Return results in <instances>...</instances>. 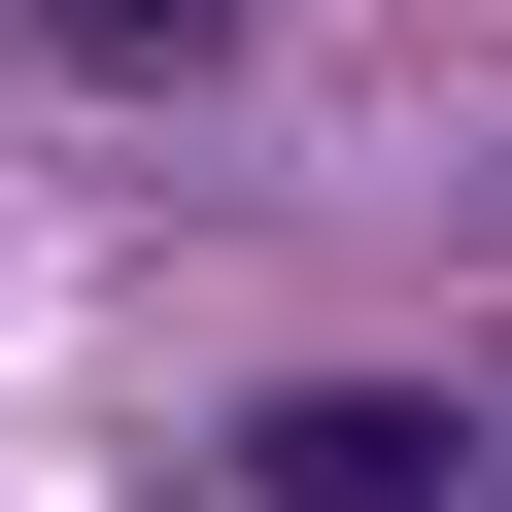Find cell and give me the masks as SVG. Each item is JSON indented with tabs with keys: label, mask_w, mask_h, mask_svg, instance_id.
I'll use <instances>...</instances> for the list:
<instances>
[{
	"label": "cell",
	"mask_w": 512,
	"mask_h": 512,
	"mask_svg": "<svg viewBox=\"0 0 512 512\" xmlns=\"http://www.w3.org/2000/svg\"><path fill=\"white\" fill-rule=\"evenodd\" d=\"M239 478H274V512H444V410H410V376H342V410H274Z\"/></svg>",
	"instance_id": "1"
},
{
	"label": "cell",
	"mask_w": 512,
	"mask_h": 512,
	"mask_svg": "<svg viewBox=\"0 0 512 512\" xmlns=\"http://www.w3.org/2000/svg\"><path fill=\"white\" fill-rule=\"evenodd\" d=\"M274 0H35V69H103V103H171V69H239Z\"/></svg>",
	"instance_id": "2"
}]
</instances>
